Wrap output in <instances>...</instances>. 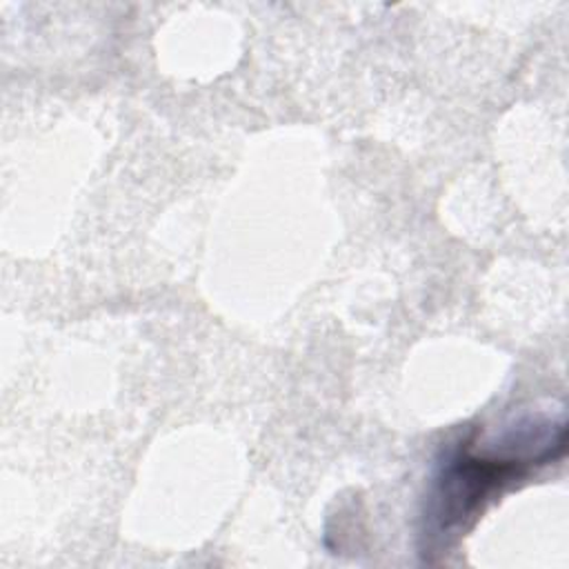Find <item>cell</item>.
Segmentation results:
<instances>
[{
    "mask_svg": "<svg viewBox=\"0 0 569 569\" xmlns=\"http://www.w3.org/2000/svg\"><path fill=\"white\" fill-rule=\"evenodd\" d=\"M531 465H547L533 453H507V456H473L469 451H456L440 469L436 487L427 507V531L438 536H451L465 529L482 502L511 478H518Z\"/></svg>",
    "mask_w": 569,
    "mask_h": 569,
    "instance_id": "6da1fadb",
    "label": "cell"
}]
</instances>
